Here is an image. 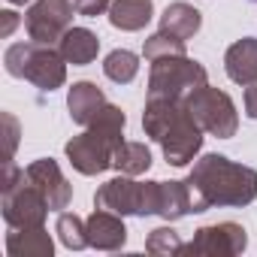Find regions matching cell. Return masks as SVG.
I'll return each mask as SVG.
<instances>
[{"instance_id": "cell-11", "label": "cell", "mask_w": 257, "mask_h": 257, "mask_svg": "<svg viewBox=\"0 0 257 257\" xmlns=\"http://www.w3.org/2000/svg\"><path fill=\"white\" fill-rule=\"evenodd\" d=\"M25 176H28V182L46 197V203H49L52 212H64V209L70 206V200H73V185H70L67 176L61 173L58 161L40 158V161H34V164L25 167Z\"/></svg>"}, {"instance_id": "cell-6", "label": "cell", "mask_w": 257, "mask_h": 257, "mask_svg": "<svg viewBox=\"0 0 257 257\" xmlns=\"http://www.w3.org/2000/svg\"><path fill=\"white\" fill-rule=\"evenodd\" d=\"M185 103H188L191 115L197 118V124L203 127V134L218 137V140L236 137V131H239V112H236V103H233V97L227 91H221L215 85H203Z\"/></svg>"}, {"instance_id": "cell-28", "label": "cell", "mask_w": 257, "mask_h": 257, "mask_svg": "<svg viewBox=\"0 0 257 257\" xmlns=\"http://www.w3.org/2000/svg\"><path fill=\"white\" fill-rule=\"evenodd\" d=\"M4 16V28H0V37H10L13 31H16V25H19V16L13 13V10H7V13H0Z\"/></svg>"}, {"instance_id": "cell-4", "label": "cell", "mask_w": 257, "mask_h": 257, "mask_svg": "<svg viewBox=\"0 0 257 257\" xmlns=\"http://www.w3.org/2000/svg\"><path fill=\"white\" fill-rule=\"evenodd\" d=\"M149 97H167V100H188L197 88L209 85V73L200 61L188 55L158 58L149 61Z\"/></svg>"}, {"instance_id": "cell-19", "label": "cell", "mask_w": 257, "mask_h": 257, "mask_svg": "<svg viewBox=\"0 0 257 257\" xmlns=\"http://www.w3.org/2000/svg\"><path fill=\"white\" fill-rule=\"evenodd\" d=\"M191 191L188 182H158V215L164 221H179L191 215Z\"/></svg>"}, {"instance_id": "cell-1", "label": "cell", "mask_w": 257, "mask_h": 257, "mask_svg": "<svg viewBox=\"0 0 257 257\" xmlns=\"http://www.w3.org/2000/svg\"><path fill=\"white\" fill-rule=\"evenodd\" d=\"M188 191H191V209L194 215L233 206L242 209L257 200V170L230 161L227 155H203L194 161L188 173Z\"/></svg>"}, {"instance_id": "cell-30", "label": "cell", "mask_w": 257, "mask_h": 257, "mask_svg": "<svg viewBox=\"0 0 257 257\" xmlns=\"http://www.w3.org/2000/svg\"><path fill=\"white\" fill-rule=\"evenodd\" d=\"M251 4H254V7H257V0H251Z\"/></svg>"}, {"instance_id": "cell-14", "label": "cell", "mask_w": 257, "mask_h": 257, "mask_svg": "<svg viewBox=\"0 0 257 257\" xmlns=\"http://www.w3.org/2000/svg\"><path fill=\"white\" fill-rule=\"evenodd\" d=\"M58 52L64 55L67 64L73 67H88L97 61L100 52V37L91 28H70L61 40H58Z\"/></svg>"}, {"instance_id": "cell-3", "label": "cell", "mask_w": 257, "mask_h": 257, "mask_svg": "<svg viewBox=\"0 0 257 257\" xmlns=\"http://www.w3.org/2000/svg\"><path fill=\"white\" fill-rule=\"evenodd\" d=\"M4 67L10 76L31 82L40 91H58L67 82V61L55 46L46 43H13L4 52Z\"/></svg>"}, {"instance_id": "cell-23", "label": "cell", "mask_w": 257, "mask_h": 257, "mask_svg": "<svg viewBox=\"0 0 257 257\" xmlns=\"http://www.w3.org/2000/svg\"><path fill=\"white\" fill-rule=\"evenodd\" d=\"M173 55H188V46L185 40L167 34V31H158L152 34L146 43H143V58L146 61H158V58H173Z\"/></svg>"}, {"instance_id": "cell-20", "label": "cell", "mask_w": 257, "mask_h": 257, "mask_svg": "<svg viewBox=\"0 0 257 257\" xmlns=\"http://www.w3.org/2000/svg\"><path fill=\"white\" fill-rule=\"evenodd\" d=\"M103 73L115 85H131L140 73V55L131 49H112L103 58Z\"/></svg>"}, {"instance_id": "cell-13", "label": "cell", "mask_w": 257, "mask_h": 257, "mask_svg": "<svg viewBox=\"0 0 257 257\" xmlns=\"http://www.w3.org/2000/svg\"><path fill=\"white\" fill-rule=\"evenodd\" d=\"M224 70L230 82L236 85H251L257 82V37H242L224 52Z\"/></svg>"}, {"instance_id": "cell-12", "label": "cell", "mask_w": 257, "mask_h": 257, "mask_svg": "<svg viewBox=\"0 0 257 257\" xmlns=\"http://www.w3.org/2000/svg\"><path fill=\"white\" fill-rule=\"evenodd\" d=\"M88 245L97 251H118L127 242V227H124V215H115L109 209H94L88 218Z\"/></svg>"}, {"instance_id": "cell-29", "label": "cell", "mask_w": 257, "mask_h": 257, "mask_svg": "<svg viewBox=\"0 0 257 257\" xmlns=\"http://www.w3.org/2000/svg\"><path fill=\"white\" fill-rule=\"evenodd\" d=\"M7 4H13V7H25V4H34V0H7Z\"/></svg>"}, {"instance_id": "cell-10", "label": "cell", "mask_w": 257, "mask_h": 257, "mask_svg": "<svg viewBox=\"0 0 257 257\" xmlns=\"http://www.w3.org/2000/svg\"><path fill=\"white\" fill-rule=\"evenodd\" d=\"M161 152H164V161L170 167H188L191 161H197L200 149H203V127L197 124V118L191 115L188 103L185 109L179 112V118L167 127V134L158 140Z\"/></svg>"}, {"instance_id": "cell-22", "label": "cell", "mask_w": 257, "mask_h": 257, "mask_svg": "<svg viewBox=\"0 0 257 257\" xmlns=\"http://www.w3.org/2000/svg\"><path fill=\"white\" fill-rule=\"evenodd\" d=\"M55 233H58L61 245L70 248V251H82V248H88V224H85L76 212H58Z\"/></svg>"}, {"instance_id": "cell-16", "label": "cell", "mask_w": 257, "mask_h": 257, "mask_svg": "<svg viewBox=\"0 0 257 257\" xmlns=\"http://www.w3.org/2000/svg\"><path fill=\"white\" fill-rule=\"evenodd\" d=\"M7 254L10 257H52L55 254V242L49 236L46 227H25V230H13L7 233Z\"/></svg>"}, {"instance_id": "cell-21", "label": "cell", "mask_w": 257, "mask_h": 257, "mask_svg": "<svg viewBox=\"0 0 257 257\" xmlns=\"http://www.w3.org/2000/svg\"><path fill=\"white\" fill-rule=\"evenodd\" d=\"M112 167L118 173H124V176H143V173L152 170V152H149L146 143H127L124 140L118 146V152H115Z\"/></svg>"}, {"instance_id": "cell-15", "label": "cell", "mask_w": 257, "mask_h": 257, "mask_svg": "<svg viewBox=\"0 0 257 257\" xmlns=\"http://www.w3.org/2000/svg\"><path fill=\"white\" fill-rule=\"evenodd\" d=\"M106 106V94L94 85V82H73V88L67 91V109H70V118L82 127H88L100 109Z\"/></svg>"}, {"instance_id": "cell-7", "label": "cell", "mask_w": 257, "mask_h": 257, "mask_svg": "<svg viewBox=\"0 0 257 257\" xmlns=\"http://www.w3.org/2000/svg\"><path fill=\"white\" fill-rule=\"evenodd\" d=\"M0 212H4L7 227L13 230H25V227H46L49 218V203L46 197L28 182V176L22 182H16L13 188H4V200H0Z\"/></svg>"}, {"instance_id": "cell-27", "label": "cell", "mask_w": 257, "mask_h": 257, "mask_svg": "<svg viewBox=\"0 0 257 257\" xmlns=\"http://www.w3.org/2000/svg\"><path fill=\"white\" fill-rule=\"evenodd\" d=\"M242 103H245V115L257 121V82L245 85V94H242Z\"/></svg>"}, {"instance_id": "cell-26", "label": "cell", "mask_w": 257, "mask_h": 257, "mask_svg": "<svg viewBox=\"0 0 257 257\" xmlns=\"http://www.w3.org/2000/svg\"><path fill=\"white\" fill-rule=\"evenodd\" d=\"M4 124H7V161H13V155L19 149V121L13 112H4Z\"/></svg>"}, {"instance_id": "cell-8", "label": "cell", "mask_w": 257, "mask_h": 257, "mask_svg": "<svg viewBox=\"0 0 257 257\" xmlns=\"http://www.w3.org/2000/svg\"><path fill=\"white\" fill-rule=\"evenodd\" d=\"M76 4L70 0H34L25 13V28L34 43L58 46V40L73 28Z\"/></svg>"}, {"instance_id": "cell-25", "label": "cell", "mask_w": 257, "mask_h": 257, "mask_svg": "<svg viewBox=\"0 0 257 257\" xmlns=\"http://www.w3.org/2000/svg\"><path fill=\"white\" fill-rule=\"evenodd\" d=\"M73 4H76V13H79V16L97 19V16H103V13H109L112 0H73Z\"/></svg>"}, {"instance_id": "cell-17", "label": "cell", "mask_w": 257, "mask_h": 257, "mask_svg": "<svg viewBox=\"0 0 257 257\" xmlns=\"http://www.w3.org/2000/svg\"><path fill=\"white\" fill-rule=\"evenodd\" d=\"M200 28H203V13L197 7L185 4V0H176V4H170L164 10L158 31H167V34H173V37H179V40L188 43L191 37L200 34Z\"/></svg>"}, {"instance_id": "cell-24", "label": "cell", "mask_w": 257, "mask_h": 257, "mask_svg": "<svg viewBox=\"0 0 257 257\" xmlns=\"http://www.w3.org/2000/svg\"><path fill=\"white\" fill-rule=\"evenodd\" d=\"M182 248H185V242L179 239V233L173 227H158L146 239V251L149 254H182Z\"/></svg>"}, {"instance_id": "cell-9", "label": "cell", "mask_w": 257, "mask_h": 257, "mask_svg": "<svg viewBox=\"0 0 257 257\" xmlns=\"http://www.w3.org/2000/svg\"><path fill=\"white\" fill-rule=\"evenodd\" d=\"M248 248V233L236 221H221V224H206L194 233V239L182 248V254H197V257H236Z\"/></svg>"}, {"instance_id": "cell-5", "label": "cell", "mask_w": 257, "mask_h": 257, "mask_svg": "<svg viewBox=\"0 0 257 257\" xmlns=\"http://www.w3.org/2000/svg\"><path fill=\"white\" fill-rule=\"evenodd\" d=\"M94 209H109L115 215H158V182H137V176H115L103 182L94 194Z\"/></svg>"}, {"instance_id": "cell-18", "label": "cell", "mask_w": 257, "mask_h": 257, "mask_svg": "<svg viewBox=\"0 0 257 257\" xmlns=\"http://www.w3.org/2000/svg\"><path fill=\"white\" fill-rule=\"evenodd\" d=\"M155 19V4L152 0H112L109 7V25L118 31H143Z\"/></svg>"}, {"instance_id": "cell-2", "label": "cell", "mask_w": 257, "mask_h": 257, "mask_svg": "<svg viewBox=\"0 0 257 257\" xmlns=\"http://www.w3.org/2000/svg\"><path fill=\"white\" fill-rule=\"evenodd\" d=\"M124 127H127V115L118 106L106 103L100 109V115L85 127V131L64 146L70 167L76 173H82V176L106 173L112 167V161H115L118 146L124 143Z\"/></svg>"}]
</instances>
